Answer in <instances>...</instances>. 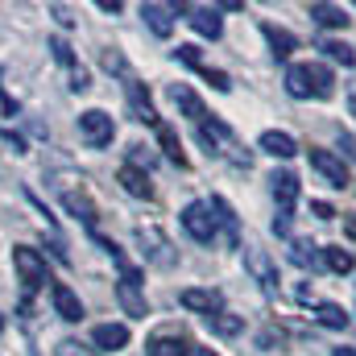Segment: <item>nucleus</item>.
<instances>
[{
	"label": "nucleus",
	"mask_w": 356,
	"mask_h": 356,
	"mask_svg": "<svg viewBox=\"0 0 356 356\" xmlns=\"http://www.w3.org/2000/svg\"><path fill=\"white\" fill-rule=\"evenodd\" d=\"M286 91L294 99H332L336 95V75L323 63H294L286 71Z\"/></svg>",
	"instance_id": "nucleus-1"
},
{
	"label": "nucleus",
	"mask_w": 356,
	"mask_h": 356,
	"mask_svg": "<svg viewBox=\"0 0 356 356\" xmlns=\"http://www.w3.org/2000/svg\"><path fill=\"white\" fill-rule=\"evenodd\" d=\"M133 241H137L141 261H149V266H158V269L178 266V249L170 245V236H166L158 224H137V228H133Z\"/></svg>",
	"instance_id": "nucleus-2"
},
{
	"label": "nucleus",
	"mask_w": 356,
	"mask_h": 356,
	"mask_svg": "<svg viewBox=\"0 0 356 356\" xmlns=\"http://www.w3.org/2000/svg\"><path fill=\"white\" fill-rule=\"evenodd\" d=\"M178 220H182V228H186V236H191V241H199V245H211V241L220 236V224H216V211H211L207 203H186Z\"/></svg>",
	"instance_id": "nucleus-3"
},
{
	"label": "nucleus",
	"mask_w": 356,
	"mask_h": 356,
	"mask_svg": "<svg viewBox=\"0 0 356 356\" xmlns=\"http://www.w3.org/2000/svg\"><path fill=\"white\" fill-rule=\"evenodd\" d=\"M13 269H17V277L25 282V290H42V286L50 282L46 257H42L38 249H29V245H17V249H13Z\"/></svg>",
	"instance_id": "nucleus-4"
},
{
	"label": "nucleus",
	"mask_w": 356,
	"mask_h": 356,
	"mask_svg": "<svg viewBox=\"0 0 356 356\" xmlns=\"http://www.w3.org/2000/svg\"><path fill=\"white\" fill-rule=\"evenodd\" d=\"M79 137L91 149H108L112 137H116V124H112V116L104 108H88V112H79Z\"/></svg>",
	"instance_id": "nucleus-5"
},
{
	"label": "nucleus",
	"mask_w": 356,
	"mask_h": 356,
	"mask_svg": "<svg viewBox=\"0 0 356 356\" xmlns=\"http://www.w3.org/2000/svg\"><path fill=\"white\" fill-rule=\"evenodd\" d=\"M245 269H249V277H253L261 290H277V261L269 257L266 249L245 245Z\"/></svg>",
	"instance_id": "nucleus-6"
},
{
	"label": "nucleus",
	"mask_w": 356,
	"mask_h": 356,
	"mask_svg": "<svg viewBox=\"0 0 356 356\" xmlns=\"http://www.w3.org/2000/svg\"><path fill=\"white\" fill-rule=\"evenodd\" d=\"M311 170H319L332 186H344L348 182V162L340 154H332V149H311Z\"/></svg>",
	"instance_id": "nucleus-7"
},
{
	"label": "nucleus",
	"mask_w": 356,
	"mask_h": 356,
	"mask_svg": "<svg viewBox=\"0 0 356 356\" xmlns=\"http://www.w3.org/2000/svg\"><path fill=\"white\" fill-rule=\"evenodd\" d=\"M178 302H182L186 311H199L203 319H207V315H216V311H224V294H220V290H199V286L182 290V294H178Z\"/></svg>",
	"instance_id": "nucleus-8"
},
{
	"label": "nucleus",
	"mask_w": 356,
	"mask_h": 356,
	"mask_svg": "<svg viewBox=\"0 0 356 356\" xmlns=\"http://www.w3.org/2000/svg\"><path fill=\"white\" fill-rule=\"evenodd\" d=\"M50 302H54L58 319H67V323H79V319H83V302H79V294H75L71 286L54 282V286H50Z\"/></svg>",
	"instance_id": "nucleus-9"
},
{
	"label": "nucleus",
	"mask_w": 356,
	"mask_h": 356,
	"mask_svg": "<svg viewBox=\"0 0 356 356\" xmlns=\"http://www.w3.org/2000/svg\"><path fill=\"white\" fill-rule=\"evenodd\" d=\"M269 186H273L277 211H282V216H290V211H294V203H298V178L290 175V170H277V175L269 178Z\"/></svg>",
	"instance_id": "nucleus-10"
},
{
	"label": "nucleus",
	"mask_w": 356,
	"mask_h": 356,
	"mask_svg": "<svg viewBox=\"0 0 356 356\" xmlns=\"http://www.w3.org/2000/svg\"><path fill=\"white\" fill-rule=\"evenodd\" d=\"M91 344L99 353H120L129 344V327L124 323H99V327H91Z\"/></svg>",
	"instance_id": "nucleus-11"
},
{
	"label": "nucleus",
	"mask_w": 356,
	"mask_h": 356,
	"mask_svg": "<svg viewBox=\"0 0 356 356\" xmlns=\"http://www.w3.org/2000/svg\"><path fill=\"white\" fill-rule=\"evenodd\" d=\"M116 302H120L124 315H133V319H145V315H149V302H145V294H141L137 282H116Z\"/></svg>",
	"instance_id": "nucleus-12"
},
{
	"label": "nucleus",
	"mask_w": 356,
	"mask_h": 356,
	"mask_svg": "<svg viewBox=\"0 0 356 356\" xmlns=\"http://www.w3.org/2000/svg\"><path fill=\"white\" fill-rule=\"evenodd\" d=\"M170 99H175L178 112H182V116H191L195 124H203V120H207V108H203V99L186 88V83H175V88H170Z\"/></svg>",
	"instance_id": "nucleus-13"
},
{
	"label": "nucleus",
	"mask_w": 356,
	"mask_h": 356,
	"mask_svg": "<svg viewBox=\"0 0 356 356\" xmlns=\"http://www.w3.org/2000/svg\"><path fill=\"white\" fill-rule=\"evenodd\" d=\"M186 21H191V29L199 33V38H220L224 33V21H220V8H191L186 13Z\"/></svg>",
	"instance_id": "nucleus-14"
},
{
	"label": "nucleus",
	"mask_w": 356,
	"mask_h": 356,
	"mask_svg": "<svg viewBox=\"0 0 356 356\" xmlns=\"http://www.w3.org/2000/svg\"><path fill=\"white\" fill-rule=\"evenodd\" d=\"M116 178H120V186H124L133 199H154V182H149V175H145L141 166L129 162V166H120V175Z\"/></svg>",
	"instance_id": "nucleus-15"
},
{
	"label": "nucleus",
	"mask_w": 356,
	"mask_h": 356,
	"mask_svg": "<svg viewBox=\"0 0 356 356\" xmlns=\"http://www.w3.org/2000/svg\"><path fill=\"white\" fill-rule=\"evenodd\" d=\"M124 91H129V108H133V120H141V124H154V129H158V112H154L149 95H141V83H137V79H124Z\"/></svg>",
	"instance_id": "nucleus-16"
},
{
	"label": "nucleus",
	"mask_w": 356,
	"mask_h": 356,
	"mask_svg": "<svg viewBox=\"0 0 356 356\" xmlns=\"http://www.w3.org/2000/svg\"><path fill=\"white\" fill-rule=\"evenodd\" d=\"M257 145H261L266 154H273V158H294V154H298V141H294L290 133H277V129L261 133V137H257Z\"/></svg>",
	"instance_id": "nucleus-17"
},
{
	"label": "nucleus",
	"mask_w": 356,
	"mask_h": 356,
	"mask_svg": "<svg viewBox=\"0 0 356 356\" xmlns=\"http://www.w3.org/2000/svg\"><path fill=\"white\" fill-rule=\"evenodd\" d=\"M175 8H166V4H141V17H145V25L158 33V38H170V29H175V17H170Z\"/></svg>",
	"instance_id": "nucleus-18"
},
{
	"label": "nucleus",
	"mask_w": 356,
	"mask_h": 356,
	"mask_svg": "<svg viewBox=\"0 0 356 356\" xmlns=\"http://www.w3.org/2000/svg\"><path fill=\"white\" fill-rule=\"evenodd\" d=\"M63 207H67L71 216H79V220L88 224V232H95V203H91L88 195H75V191H63Z\"/></svg>",
	"instance_id": "nucleus-19"
},
{
	"label": "nucleus",
	"mask_w": 356,
	"mask_h": 356,
	"mask_svg": "<svg viewBox=\"0 0 356 356\" xmlns=\"http://www.w3.org/2000/svg\"><path fill=\"white\" fill-rule=\"evenodd\" d=\"M145 356H191V344L182 336H154L145 344Z\"/></svg>",
	"instance_id": "nucleus-20"
},
{
	"label": "nucleus",
	"mask_w": 356,
	"mask_h": 356,
	"mask_svg": "<svg viewBox=\"0 0 356 356\" xmlns=\"http://www.w3.org/2000/svg\"><path fill=\"white\" fill-rule=\"evenodd\" d=\"M261 33H266V42H269V50H273V58H290L294 54V33L290 29H277V25H261Z\"/></svg>",
	"instance_id": "nucleus-21"
},
{
	"label": "nucleus",
	"mask_w": 356,
	"mask_h": 356,
	"mask_svg": "<svg viewBox=\"0 0 356 356\" xmlns=\"http://www.w3.org/2000/svg\"><path fill=\"white\" fill-rule=\"evenodd\" d=\"M203 323H207V332H216V336H241V332H245V319L232 315V311H216V315H207Z\"/></svg>",
	"instance_id": "nucleus-22"
},
{
	"label": "nucleus",
	"mask_w": 356,
	"mask_h": 356,
	"mask_svg": "<svg viewBox=\"0 0 356 356\" xmlns=\"http://www.w3.org/2000/svg\"><path fill=\"white\" fill-rule=\"evenodd\" d=\"M311 21H315V25H327V29H340L348 17H344L340 4H311Z\"/></svg>",
	"instance_id": "nucleus-23"
},
{
	"label": "nucleus",
	"mask_w": 356,
	"mask_h": 356,
	"mask_svg": "<svg viewBox=\"0 0 356 356\" xmlns=\"http://www.w3.org/2000/svg\"><path fill=\"white\" fill-rule=\"evenodd\" d=\"M207 207L216 211V224L224 228V236H228V245H236V216H232V207H228L224 199H207Z\"/></svg>",
	"instance_id": "nucleus-24"
},
{
	"label": "nucleus",
	"mask_w": 356,
	"mask_h": 356,
	"mask_svg": "<svg viewBox=\"0 0 356 356\" xmlns=\"http://www.w3.org/2000/svg\"><path fill=\"white\" fill-rule=\"evenodd\" d=\"M319 253H323V266L332 269V273H340V277L356 269V257L348 253V249H319Z\"/></svg>",
	"instance_id": "nucleus-25"
},
{
	"label": "nucleus",
	"mask_w": 356,
	"mask_h": 356,
	"mask_svg": "<svg viewBox=\"0 0 356 356\" xmlns=\"http://www.w3.org/2000/svg\"><path fill=\"white\" fill-rule=\"evenodd\" d=\"M315 319H319L323 327H344V323H348L344 307H336V302H315Z\"/></svg>",
	"instance_id": "nucleus-26"
},
{
	"label": "nucleus",
	"mask_w": 356,
	"mask_h": 356,
	"mask_svg": "<svg viewBox=\"0 0 356 356\" xmlns=\"http://www.w3.org/2000/svg\"><path fill=\"white\" fill-rule=\"evenodd\" d=\"M319 50H323V54H327L332 63H344V67H356V50L348 46V42H323Z\"/></svg>",
	"instance_id": "nucleus-27"
},
{
	"label": "nucleus",
	"mask_w": 356,
	"mask_h": 356,
	"mask_svg": "<svg viewBox=\"0 0 356 356\" xmlns=\"http://www.w3.org/2000/svg\"><path fill=\"white\" fill-rule=\"evenodd\" d=\"M290 257H294V261H298V266H319V261H323V253H315V245H302V241H294V249H290Z\"/></svg>",
	"instance_id": "nucleus-28"
},
{
	"label": "nucleus",
	"mask_w": 356,
	"mask_h": 356,
	"mask_svg": "<svg viewBox=\"0 0 356 356\" xmlns=\"http://www.w3.org/2000/svg\"><path fill=\"white\" fill-rule=\"evenodd\" d=\"M158 133H162V145H166V158H170V162H178V166H186V154L178 149V137H175V133H170L166 124H158Z\"/></svg>",
	"instance_id": "nucleus-29"
},
{
	"label": "nucleus",
	"mask_w": 356,
	"mask_h": 356,
	"mask_svg": "<svg viewBox=\"0 0 356 356\" xmlns=\"http://www.w3.org/2000/svg\"><path fill=\"white\" fill-rule=\"evenodd\" d=\"M50 50H54V58H58L67 71H75V67H79V63H75V54H71V46H67L63 38H54V42H50Z\"/></svg>",
	"instance_id": "nucleus-30"
},
{
	"label": "nucleus",
	"mask_w": 356,
	"mask_h": 356,
	"mask_svg": "<svg viewBox=\"0 0 356 356\" xmlns=\"http://www.w3.org/2000/svg\"><path fill=\"white\" fill-rule=\"evenodd\" d=\"M104 67H108V71H116L120 79H133V75H129V67H124V58H120L116 50H108V54H104Z\"/></svg>",
	"instance_id": "nucleus-31"
},
{
	"label": "nucleus",
	"mask_w": 356,
	"mask_h": 356,
	"mask_svg": "<svg viewBox=\"0 0 356 356\" xmlns=\"http://www.w3.org/2000/svg\"><path fill=\"white\" fill-rule=\"evenodd\" d=\"M199 71H203V75H207V83H211V88H216V91H228V88H232V83H228V75H224V71H211V67H199Z\"/></svg>",
	"instance_id": "nucleus-32"
},
{
	"label": "nucleus",
	"mask_w": 356,
	"mask_h": 356,
	"mask_svg": "<svg viewBox=\"0 0 356 356\" xmlns=\"http://www.w3.org/2000/svg\"><path fill=\"white\" fill-rule=\"evenodd\" d=\"M175 54L186 63V67H199V50H195V46H178Z\"/></svg>",
	"instance_id": "nucleus-33"
},
{
	"label": "nucleus",
	"mask_w": 356,
	"mask_h": 356,
	"mask_svg": "<svg viewBox=\"0 0 356 356\" xmlns=\"http://www.w3.org/2000/svg\"><path fill=\"white\" fill-rule=\"evenodd\" d=\"M137 162H145V170H149L158 158H154V154H145V145H133V166H137Z\"/></svg>",
	"instance_id": "nucleus-34"
},
{
	"label": "nucleus",
	"mask_w": 356,
	"mask_h": 356,
	"mask_svg": "<svg viewBox=\"0 0 356 356\" xmlns=\"http://www.w3.org/2000/svg\"><path fill=\"white\" fill-rule=\"evenodd\" d=\"M340 149H344V158H348V162H356V137L340 133Z\"/></svg>",
	"instance_id": "nucleus-35"
},
{
	"label": "nucleus",
	"mask_w": 356,
	"mask_h": 356,
	"mask_svg": "<svg viewBox=\"0 0 356 356\" xmlns=\"http://www.w3.org/2000/svg\"><path fill=\"white\" fill-rule=\"evenodd\" d=\"M58 356H88V353H83L75 340H63V344H58Z\"/></svg>",
	"instance_id": "nucleus-36"
},
{
	"label": "nucleus",
	"mask_w": 356,
	"mask_h": 356,
	"mask_svg": "<svg viewBox=\"0 0 356 356\" xmlns=\"http://www.w3.org/2000/svg\"><path fill=\"white\" fill-rule=\"evenodd\" d=\"M311 211H315L319 220H332V216H336V211H332V203H311Z\"/></svg>",
	"instance_id": "nucleus-37"
},
{
	"label": "nucleus",
	"mask_w": 356,
	"mask_h": 356,
	"mask_svg": "<svg viewBox=\"0 0 356 356\" xmlns=\"http://www.w3.org/2000/svg\"><path fill=\"white\" fill-rule=\"evenodd\" d=\"M348 108H353V116H356V83H348Z\"/></svg>",
	"instance_id": "nucleus-38"
},
{
	"label": "nucleus",
	"mask_w": 356,
	"mask_h": 356,
	"mask_svg": "<svg viewBox=\"0 0 356 356\" xmlns=\"http://www.w3.org/2000/svg\"><path fill=\"white\" fill-rule=\"evenodd\" d=\"M332 356H356V348H332Z\"/></svg>",
	"instance_id": "nucleus-39"
},
{
	"label": "nucleus",
	"mask_w": 356,
	"mask_h": 356,
	"mask_svg": "<svg viewBox=\"0 0 356 356\" xmlns=\"http://www.w3.org/2000/svg\"><path fill=\"white\" fill-rule=\"evenodd\" d=\"M191 356H216L211 348H191Z\"/></svg>",
	"instance_id": "nucleus-40"
},
{
	"label": "nucleus",
	"mask_w": 356,
	"mask_h": 356,
	"mask_svg": "<svg viewBox=\"0 0 356 356\" xmlns=\"http://www.w3.org/2000/svg\"><path fill=\"white\" fill-rule=\"evenodd\" d=\"M348 236H356V220H348Z\"/></svg>",
	"instance_id": "nucleus-41"
},
{
	"label": "nucleus",
	"mask_w": 356,
	"mask_h": 356,
	"mask_svg": "<svg viewBox=\"0 0 356 356\" xmlns=\"http://www.w3.org/2000/svg\"><path fill=\"white\" fill-rule=\"evenodd\" d=\"M0 332H4V319H0Z\"/></svg>",
	"instance_id": "nucleus-42"
}]
</instances>
